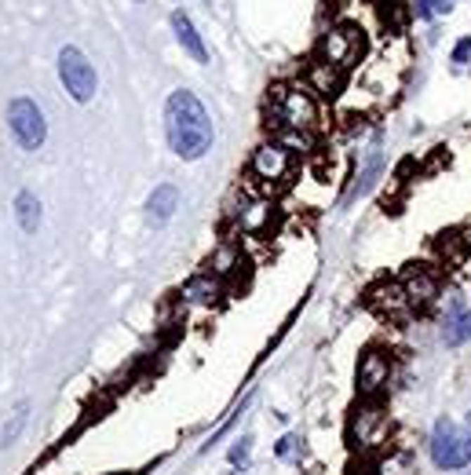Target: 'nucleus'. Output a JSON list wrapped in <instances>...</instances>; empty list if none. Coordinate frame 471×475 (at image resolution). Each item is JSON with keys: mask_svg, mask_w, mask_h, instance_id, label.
Here are the masks:
<instances>
[{"mask_svg": "<svg viewBox=\"0 0 471 475\" xmlns=\"http://www.w3.org/2000/svg\"><path fill=\"white\" fill-rule=\"evenodd\" d=\"M165 136H168V146H172V154L175 157H183V161H197V157H205L212 150V117H208V110L205 103L194 96V91L187 88H179L168 96L165 103Z\"/></svg>", "mask_w": 471, "mask_h": 475, "instance_id": "obj_1", "label": "nucleus"}, {"mask_svg": "<svg viewBox=\"0 0 471 475\" xmlns=\"http://www.w3.org/2000/svg\"><path fill=\"white\" fill-rule=\"evenodd\" d=\"M270 117L281 132H311L318 124V103L311 99L307 88L296 84H281L270 96Z\"/></svg>", "mask_w": 471, "mask_h": 475, "instance_id": "obj_2", "label": "nucleus"}, {"mask_svg": "<svg viewBox=\"0 0 471 475\" xmlns=\"http://www.w3.org/2000/svg\"><path fill=\"white\" fill-rule=\"evenodd\" d=\"M387 413L376 398H361L358 406L351 410V420H347V438L358 453H369L376 446H384L387 438Z\"/></svg>", "mask_w": 471, "mask_h": 475, "instance_id": "obj_3", "label": "nucleus"}, {"mask_svg": "<svg viewBox=\"0 0 471 475\" xmlns=\"http://www.w3.org/2000/svg\"><path fill=\"white\" fill-rule=\"evenodd\" d=\"M431 461L434 468L442 471H460L471 464V446H467V435L453 424L449 417H439L431 428Z\"/></svg>", "mask_w": 471, "mask_h": 475, "instance_id": "obj_4", "label": "nucleus"}, {"mask_svg": "<svg viewBox=\"0 0 471 475\" xmlns=\"http://www.w3.org/2000/svg\"><path fill=\"white\" fill-rule=\"evenodd\" d=\"M59 81H62V88L69 91L74 103H92L95 99V88H99L95 66L88 63V55L74 44H66L59 51Z\"/></svg>", "mask_w": 471, "mask_h": 475, "instance_id": "obj_5", "label": "nucleus"}, {"mask_svg": "<svg viewBox=\"0 0 471 475\" xmlns=\"http://www.w3.org/2000/svg\"><path fill=\"white\" fill-rule=\"evenodd\" d=\"M8 128H11V139L22 146V150H41L44 139H48V121L41 114V106L19 96V99H11L8 103Z\"/></svg>", "mask_w": 471, "mask_h": 475, "instance_id": "obj_6", "label": "nucleus"}, {"mask_svg": "<svg viewBox=\"0 0 471 475\" xmlns=\"http://www.w3.org/2000/svg\"><path fill=\"white\" fill-rule=\"evenodd\" d=\"M358 55H361V30L351 26V22L333 26L329 33L321 37V44H318V59L333 63L340 70H347L351 63H358Z\"/></svg>", "mask_w": 471, "mask_h": 475, "instance_id": "obj_7", "label": "nucleus"}, {"mask_svg": "<svg viewBox=\"0 0 471 475\" xmlns=\"http://www.w3.org/2000/svg\"><path fill=\"white\" fill-rule=\"evenodd\" d=\"M391 380V355L384 347H369L361 351L358 358V370H354V388L361 398H380V391L387 388Z\"/></svg>", "mask_w": 471, "mask_h": 475, "instance_id": "obj_8", "label": "nucleus"}, {"mask_svg": "<svg viewBox=\"0 0 471 475\" xmlns=\"http://www.w3.org/2000/svg\"><path fill=\"white\" fill-rule=\"evenodd\" d=\"M288 150L281 143H263L256 146V154H252V176L270 183V179H285L288 176Z\"/></svg>", "mask_w": 471, "mask_h": 475, "instance_id": "obj_9", "label": "nucleus"}, {"mask_svg": "<svg viewBox=\"0 0 471 475\" xmlns=\"http://www.w3.org/2000/svg\"><path fill=\"white\" fill-rule=\"evenodd\" d=\"M270 219H274V205L267 197H245L234 212V223H238L241 234H267Z\"/></svg>", "mask_w": 471, "mask_h": 475, "instance_id": "obj_10", "label": "nucleus"}, {"mask_svg": "<svg viewBox=\"0 0 471 475\" xmlns=\"http://www.w3.org/2000/svg\"><path fill=\"white\" fill-rule=\"evenodd\" d=\"M343 73H347V70L314 59L311 70H307V91H314V96H321V99H336L343 91Z\"/></svg>", "mask_w": 471, "mask_h": 475, "instance_id": "obj_11", "label": "nucleus"}, {"mask_svg": "<svg viewBox=\"0 0 471 475\" xmlns=\"http://www.w3.org/2000/svg\"><path fill=\"white\" fill-rule=\"evenodd\" d=\"M471 340V315L460 297H453L446 304V318H442V344L446 347H460Z\"/></svg>", "mask_w": 471, "mask_h": 475, "instance_id": "obj_12", "label": "nucleus"}, {"mask_svg": "<svg viewBox=\"0 0 471 475\" xmlns=\"http://www.w3.org/2000/svg\"><path fill=\"white\" fill-rule=\"evenodd\" d=\"M402 289H406L413 307H427L434 297H439V278H434L431 271H424V267H409L406 278H402Z\"/></svg>", "mask_w": 471, "mask_h": 475, "instance_id": "obj_13", "label": "nucleus"}, {"mask_svg": "<svg viewBox=\"0 0 471 475\" xmlns=\"http://www.w3.org/2000/svg\"><path fill=\"white\" fill-rule=\"evenodd\" d=\"M172 30H175V41L187 48V55H190L194 63H208L205 41H201V33L194 30V22H190V15H187V11H172Z\"/></svg>", "mask_w": 471, "mask_h": 475, "instance_id": "obj_14", "label": "nucleus"}, {"mask_svg": "<svg viewBox=\"0 0 471 475\" xmlns=\"http://www.w3.org/2000/svg\"><path fill=\"white\" fill-rule=\"evenodd\" d=\"M223 297V285H220V278L208 271V274H194V278L183 285V300H190V304H215Z\"/></svg>", "mask_w": 471, "mask_h": 475, "instance_id": "obj_15", "label": "nucleus"}, {"mask_svg": "<svg viewBox=\"0 0 471 475\" xmlns=\"http://www.w3.org/2000/svg\"><path fill=\"white\" fill-rule=\"evenodd\" d=\"M380 169H384V157H380V150L373 146V150L366 154V161H361V169L354 172V183H351V190H347V197H343V201H354V197H361V194H369L373 183H376V176H380Z\"/></svg>", "mask_w": 471, "mask_h": 475, "instance_id": "obj_16", "label": "nucleus"}, {"mask_svg": "<svg viewBox=\"0 0 471 475\" xmlns=\"http://www.w3.org/2000/svg\"><path fill=\"white\" fill-rule=\"evenodd\" d=\"M175 205H179V190L172 187V183H161V187L150 194V201H147L154 223H165V219L175 212Z\"/></svg>", "mask_w": 471, "mask_h": 475, "instance_id": "obj_17", "label": "nucleus"}, {"mask_svg": "<svg viewBox=\"0 0 471 475\" xmlns=\"http://www.w3.org/2000/svg\"><path fill=\"white\" fill-rule=\"evenodd\" d=\"M15 216H19V227L26 230V234H33L41 227V201H37V194L33 190H22L19 197H15Z\"/></svg>", "mask_w": 471, "mask_h": 475, "instance_id": "obj_18", "label": "nucleus"}, {"mask_svg": "<svg viewBox=\"0 0 471 475\" xmlns=\"http://www.w3.org/2000/svg\"><path fill=\"white\" fill-rule=\"evenodd\" d=\"M413 453L409 450H387L384 457L376 461V475H413Z\"/></svg>", "mask_w": 471, "mask_h": 475, "instance_id": "obj_19", "label": "nucleus"}, {"mask_svg": "<svg viewBox=\"0 0 471 475\" xmlns=\"http://www.w3.org/2000/svg\"><path fill=\"white\" fill-rule=\"evenodd\" d=\"M212 274H230L234 267H241V252L234 249V245H223V249H215L212 252Z\"/></svg>", "mask_w": 471, "mask_h": 475, "instance_id": "obj_20", "label": "nucleus"}, {"mask_svg": "<svg viewBox=\"0 0 471 475\" xmlns=\"http://www.w3.org/2000/svg\"><path fill=\"white\" fill-rule=\"evenodd\" d=\"M26 420H29V402H19V406H15V413H11V420H8V424H4V435H0V438H4V443L11 446V443H15V438H19V435H22V428H26Z\"/></svg>", "mask_w": 471, "mask_h": 475, "instance_id": "obj_21", "label": "nucleus"}, {"mask_svg": "<svg viewBox=\"0 0 471 475\" xmlns=\"http://www.w3.org/2000/svg\"><path fill=\"white\" fill-rule=\"evenodd\" d=\"M453 4L449 0H416V15L420 18H431V15H449Z\"/></svg>", "mask_w": 471, "mask_h": 475, "instance_id": "obj_22", "label": "nucleus"}, {"mask_svg": "<svg viewBox=\"0 0 471 475\" xmlns=\"http://www.w3.org/2000/svg\"><path fill=\"white\" fill-rule=\"evenodd\" d=\"M248 450H252V435H241L238 443L230 446V464L234 468H245L248 464Z\"/></svg>", "mask_w": 471, "mask_h": 475, "instance_id": "obj_23", "label": "nucleus"}, {"mask_svg": "<svg viewBox=\"0 0 471 475\" xmlns=\"http://www.w3.org/2000/svg\"><path fill=\"white\" fill-rule=\"evenodd\" d=\"M296 446H300V438L296 435H285V438H278V446H274V453L281 457V461H288V457L296 453Z\"/></svg>", "mask_w": 471, "mask_h": 475, "instance_id": "obj_24", "label": "nucleus"}, {"mask_svg": "<svg viewBox=\"0 0 471 475\" xmlns=\"http://www.w3.org/2000/svg\"><path fill=\"white\" fill-rule=\"evenodd\" d=\"M467 59H471V37L457 41V48H453V63H467Z\"/></svg>", "mask_w": 471, "mask_h": 475, "instance_id": "obj_25", "label": "nucleus"}, {"mask_svg": "<svg viewBox=\"0 0 471 475\" xmlns=\"http://www.w3.org/2000/svg\"><path fill=\"white\" fill-rule=\"evenodd\" d=\"M467 446H471V431H467Z\"/></svg>", "mask_w": 471, "mask_h": 475, "instance_id": "obj_26", "label": "nucleus"}, {"mask_svg": "<svg viewBox=\"0 0 471 475\" xmlns=\"http://www.w3.org/2000/svg\"><path fill=\"white\" fill-rule=\"evenodd\" d=\"M117 475H124V471H117Z\"/></svg>", "mask_w": 471, "mask_h": 475, "instance_id": "obj_27", "label": "nucleus"}, {"mask_svg": "<svg viewBox=\"0 0 471 475\" xmlns=\"http://www.w3.org/2000/svg\"><path fill=\"white\" fill-rule=\"evenodd\" d=\"M467 475H471V471H467Z\"/></svg>", "mask_w": 471, "mask_h": 475, "instance_id": "obj_28", "label": "nucleus"}]
</instances>
